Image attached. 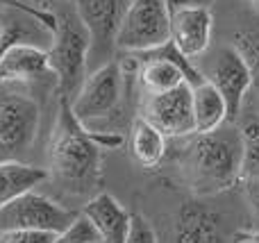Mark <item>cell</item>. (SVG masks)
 Segmentation results:
<instances>
[{
	"label": "cell",
	"mask_w": 259,
	"mask_h": 243,
	"mask_svg": "<svg viewBox=\"0 0 259 243\" xmlns=\"http://www.w3.org/2000/svg\"><path fill=\"white\" fill-rule=\"evenodd\" d=\"M214 16L209 7L182 5L170 9V43L189 59H196L209 50Z\"/></svg>",
	"instance_id": "30bf717a"
},
{
	"label": "cell",
	"mask_w": 259,
	"mask_h": 243,
	"mask_svg": "<svg viewBox=\"0 0 259 243\" xmlns=\"http://www.w3.org/2000/svg\"><path fill=\"white\" fill-rule=\"evenodd\" d=\"M175 164L187 189L198 198L232 189L241 180V130L223 123L211 132H193L182 136Z\"/></svg>",
	"instance_id": "6da1fadb"
},
{
	"label": "cell",
	"mask_w": 259,
	"mask_h": 243,
	"mask_svg": "<svg viewBox=\"0 0 259 243\" xmlns=\"http://www.w3.org/2000/svg\"><path fill=\"white\" fill-rule=\"evenodd\" d=\"M98 241H100L98 230L84 214H77L71 221V225L64 227L62 232H57L53 239V243H98Z\"/></svg>",
	"instance_id": "ffe728a7"
},
{
	"label": "cell",
	"mask_w": 259,
	"mask_h": 243,
	"mask_svg": "<svg viewBox=\"0 0 259 243\" xmlns=\"http://www.w3.org/2000/svg\"><path fill=\"white\" fill-rule=\"evenodd\" d=\"M141 116L152 123L166 139H182L193 134V86L182 82L170 91L148 95Z\"/></svg>",
	"instance_id": "9c48e42d"
},
{
	"label": "cell",
	"mask_w": 259,
	"mask_h": 243,
	"mask_svg": "<svg viewBox=\"0 0 259 243\" xmlns=\"http://www.w3.org/2000/svg\"><path fill=\"white\" fill-rule=\"evenodd\" d=\"M48 177L46 168H34L16 159H0V207L16 196L39 186Z\"/></svg>",
	"instance_id": "2e32d148"
},
{
	"label": "cell",
	"mask_w": 259,
	"mask_h": 243,
	"mask_svg": "<svg viewBox=\"0 0 259 243\" xmlns=\"http://www.w3.org/2000/svg\"><path fill=\"white\" fill-rule=\"evenodd\" d=\"M77 214L59 207L50 198L36 193L34 189L16 196L7 205L0 207V232L5 230H44V232H62L71 225Z\"/></svg>",
	"instance_id": "5b68a950"
},
{
	"label": "cell",
	"mask_w": 259,
	"mask_h": 243,
	"mask_svg": "<svg viewBox=\"0 0 259 243\" xmlns=\"http://www.w3.org/2000/svg\"><path fill=\"white\" fill-rule=\"evenodd\" d=\"M234 48L241 53L246 59L248 68H250L252 86L259 91V27L257 30H241L234 34Z\"/></svg>",
	"instance_id": "d6986e66"
},
{
	"label": "cell",
	"mask_w": 259,
	"mask_h": 243,
	"mask_svg": "<svg viewBox=\"0 0 259 243\" xmlns=\"http://www.w3.org/2000/svg\"><path fill=\"white\" fill-rule=\"evenodd\" d=\"M246 3L250 5V9H252V12L259 14V0H246Z\"/></svg>",
	"instance_id": "83f0119b"
},
{
	"label": "cell",
	"mask_w": 259,
	"mask_h": 243,
	"mask_svg": "<svg viewBox=\"0 0 259 243\" xmlns=\"http://www.w3.org/2000/svg\"><path fill=\"white\" fill-rule=\"evenodd\" d=\"M30 36V32L23 27L21 21H16V18H5L3 23H0V57L5 55V50L9 48V45L18 43V41L27 39Z\"/></svg>",
	"instance_id": "cb8c5ba5"
},
{
	"label": "cell",
	"mask_w": 259,
	"mask_h": 243,
	"mask_svg": "<svg viewBox=\"0 0 259 243\" xmlns=\"http://www.w3.org/2000/svg\"><path fill=\"white\" fill-rule=\"evenodd\" d=\"M168 7H182V5H198V7H211L216 0H166Z\"/></svg>",
	"instance_id": "484cf974"
},
{
	"label": "cell",
	"mask_w": 259,
	"mask_h": 243,
	"mask_svg": "<svg viewBox=\"0 0 259 243\" xmlns=\"http://www.w3.org/2000/svg\"><path fill=\"white\" fill-rule=\"evenodd\" d=\"M84 216L96 225L100 234V243H123L127 232L130 212L123 209V205L112 193H98L84 205Z\"/></svg>",
	"instance_id": "5bb4252c"
},
{
	"label": "cell",
	"mask_w": 259,
	"mask_h": 243,
	"mask_svg": "<svg viewBox=\"0 0 259 243\" xmlns=\"http://www.w3.org/2000/svg\"><path fill=\"white\" fill-rule=\"evenodd\" d=\"M223 123H228L223 95L214 84L202 80L193 86V132H211Z\"/></svg>",
	"instance_id": "9a60e30c"
},
{
	"label": "cell",
	"mask_w": 259,
	"mask_h": 243,
	"mask_svg": "<svg viewBox=\"0 0 259 243\" xmlns=\"http://www.w3.org/2000/svg\"><path fill=\"white\" fill-rule=\"evenodd\" d=\"M123 143L121 134H98L84 127L71 112V100H59L57 127L50 143V171L62 189L84 193L100 180L103 150Z\"/></svg>",
	"instance_id": "7a4b0ae2"
},
{
	"label": "cell",
	"mask_w": 259,
	"mask_h": 243,
	"mask_svg": "<svg viewBox=\"0 0 259 243\" xmlns=\"http://www.w3.org/2000/svg\"><path fill=\"white\" fill-rule=\"evenodd\" d=\"M175 243H228L221 218L198 200L180 205L175 216Z\"/></svg>",
	"instance_id": "7c38bea8"
},
{
	"label": "cell",
	"mask_w": 259,
	"mask_h": 243,
	"mask_svg": "<svg viewBox=\"0 0 259 243\" xmlns=\"http://www.w3.org/2000/svg\"><path fill=\"white\" fill-rule=\"evenodd\" d=\"M73 9L89 32V55L96 53L98 57H105L112 53L116 48L114 41L123 16L121 0H73Z\"/></svg>",
	"instance_id": "8fae6325"
},
{
	"label": "cell",
	"mask_w": 259,
	"mask_h": 243,
	"mask_svg": "<svg viewBox=\"0 0 259 243\" xmlns=\"http://www.w3.org/2000/svg\"><path fill=\"white\" fill-rule=\"evenodd\" d=\"M202 77L209 84H214L216 91L223 95L225 109H228V123H234L241 114L246 93L252 86L250 68H248L246 59L241 57V53L234 45L219 48L209 62V71L202 73Z\"/></svg>",
	"instance_id": "52a82bcc"
},
{
	"label": "cell",
	"mask_w": 259,
	"mask_h": 243,
	"mask_svg": "<svg viewBox=\"0 0 259 243\" xmlns=\"http://www.w3.org/2000/svg\"><path fill=\"white\" fill-rule=\"evenodd\" d=\"M170 39V7L166 0H130L116 32V50L146 53Z\"/></svg>",
	"instance_id": "277c9868"
},
{
	"label": "cell",
	"mask_w": 259,
	"mask_h": 243,
	"mask_svg": "<svg viewBox=\"0 0 259 243\" xmlns=\"http://www.w3.org/2000/svg\"><path fill=\"white\" fill-rule=\"evenodd\" d=\"M121 103V66L109 59L107 64L84 77L75 98H71V112L80 123L98 121L116 112Z\"/></svg>",
	"instance_id": "8992f818"
},
{
	"label": "cell",
	"mask_w": 259,
	"mask_h": 243,
	"mask_svg": "<svg viewBox=\"0 0 259 243\" xmlns=\"http://www.w3.org/2000/svg\"><path fill=\"white\" fill-rule=\"evenodd\" d=\"M243 196H246V203L250 207L252 225L259 232V177H255V180H243Z\"/></svg>",
	"instance_id": "d4e9b609"
},
{
	"label": "cell",
	"mask_w": 259,
	"mask_h": 243,
	"mask_svg": "<svg viewBox=\"0 0 259 243\" xmlns=\"http://www.w3.org/2000/svg\"><path fill=\"white\" fill-rule=\"evenodd\" d=\"M0 5H5V7H12V9H18V12L27 14V16L34 18L36 23H41L44 27H48L50 32H53L55 25H57V14L48 12V9H41V7H34V5H27V3H23V0H0Z\"/></svg>",
	"instance_id": "7402d4cb"
},
{
	"label": "cell",
	"mask_w": 259,
	"mask_h": 243,
	"mask_svg": "<svg viewBox=\"0 0 259 243\" xmlns=\"http://www.w3.org/2000/svg\"><path fill=\"white\" fill-rule=\"evenodd\" d=\"M39 130V105L27 95H0V155L14 159L32 145Z\"/></svg>",
	"instance_id": "ba28073f"
},
{
	"label": "cell",
	"mask_w": 259,
	"mask_h": 243,
	"mask_svg": "<svg viewBox=\"0 0 259 243\" xmlns=\"http://www.w3.org/2000/svg\"><path fill=\"white\" fill-rule=\"evenodd\" d=\"M232 243H259V232H239Z\"/></svg>",
	"instance_id": "4316f807"
},
{
	"label": "cell",
	"mask_w": 259,
	"mask_h": 243,
	"mask_svg": "<svg viewBox=\"0 0 259 243\" xmlns=\"http://www.w3.org/2000/svg\"><path fill=\"white\" fill-rule=\"evenodd\" d=\"M123 243H157L155 227L148 223V218L143 214L132 212L127 218V232Z\"/></svg>",
	"instance_id": "44dd1931"
},
{
	"label": "cell",
	"mask_w": 259,
	"mask_h": 243,
	"mask_svg": "<svg viewBox=\"0 0 259 243\" xmlns=\"http://www.w3.org/2000/svg\"><path fill=\"white\" fill-rule=\"evenodd\" d=\"M44 75H53L48 68V53L32 43L18 41L0 57V86L30 82Z\"/></svg>",
	"instance_id": "4fadbf2b"
},
{
	"label": "cell",
	"mask_w": 259,
	"mask_h": 243,
	"mask_svg": "<svg viewBox=\"0 0 259 243\" xmlns=\"http://www.w3.org/2000/svg\"><path fill=\"white\" fill-rule=\"evenodd\" d=\"M91 39L87 27L77 18L75 9H66L57 16V25L53 30V45L48 53V68L57 77L59 98H68L77 93L87 77V59H89Z\"/></svg>",
	"instance_id": "3957f363"
},
{
	"label": "cell",
	"mask_w": 259,
	"mask_h": 243,
	"mask_svg": "<svg viewBox=\"0 0 259 243\" xmlns=\"http://www.w3.org/2000/svg\"><path fill=\"white\" fill-rule=\"evenodd\" d=\"M166 155V136L152 123L139 116L132 123V157L139 166L155 168Z\"/></svg>",
	"instance_id": "e0dca14e"
},
{
	"label": "cell",
	"mask_w": 259,
	"mask_h": 243,
	"mask_svg": "<svg viewBox=\"0 0 259 243\" xmlns=\"http://www.w3.org/2000/svg\"><path fill=\"white\" fill-rule=\"evenodd\" d=\"M55 232L44 230H5L0 232V243H53Z\"/></svg>",
	"instance_id": "603a6c76"
},
{
	"label": "cell",
	"mask_w": 259,
	"mask_h": 243,
	"mask_svg": "<svg viewBox=\"0 0 259 243\" xmlns=\"http://www.w3.org/2000/svg\"><path fill=\"white\" fill-rule=\"evenodd\" d=\"M241 180L259 177V118H250L241 127Z\"/></svg>",
	"instance_id": "ac0fdd59"
}]
</instances>
